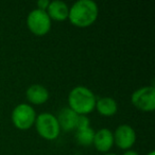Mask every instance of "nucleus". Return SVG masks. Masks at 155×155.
I'll use <instances>...</instances> for the list:
<instances>
[{
	"label": "nucleus",
	"mask_w": 155,
	"mask_h": 155,
	"mask_svg": "<svg viewBox=\"0 0 155 155\" xmlns=\"http://www.w3.org/2000/svg\"><path fill=\"white\" fill-rule=\"evenodd\" d=\"M50 1H48V0H39V1H37L36 5L38 7V10H41V11H46V10L48 9V5H49Z\"/></svg>",
	"instance_id": "nucleus-15"
},
{
	"label": "nucleus",
	"mask_w": 155,
	"mask_h": 155,
	"mask_svg": "<svg viewBox=\"0 0 155 155\" xmlns=\"http://www.w3.org/2000/svg\"><path fill=\"white\" fill-rule=\"evenodd\" d=\"M113 135L114 143L121 150H130L136 141V133L129 124L119 125Z\"/></svg>",
	"instance_id": "nucleus-7"
},
{
	"label": "nucleus",
	"mask_w": 155,
	"mask_h": 155,
	"mask_svg": "<svg viewBox=\"0 0 155 155\" xmlns=\"http://www.w3.org/2000/svg\"><path fill=\"white\" fill-rule=\"evenodd\" d=\"M103 155H117V154H113V153H106V154H103Z\"/></svg>",
	"instance_id": "nucleus-18"
},
{
	"label": "nucleus",
	"mask_w": 155,
	"mask_h": 155,
	"mask_svg": "<svg viewBox=\"0 0 155 155\" xmlns=\"http://www.w3.org/2000/svg\"><path fill=\"white\" fill-rule=\"evenodd\" d=\"M78 117H79V115L73 112L71 108H69V107L63 108V110L58 113V118H56L58 119V125H60V129L65 132L75 130Z\"/></svg>",
	"instance_id": "nucleus-10"
},
{
	"label": "nucleus",
	"mask_w": 155,
	"mask_h": 155,
	"mask_svg": "<svg viewBox=\"0 0 155 155\" xmlns=\"http://www.w3.org/2000/svg\"><path fill=\"white\" fill-rule=\"evenodd\" d=\"M35 110L29 104H18L12 112V122L18 130H29L35 123Z\"/></svg>",
	"instance_id": "nucleus-5"
},
{
	"label": "nucleus",
	"mask_w": 155,
	"mask_h": 155,
	"mask_svg": "<svg viewBox=\"0 0 155 155\" xmlns=\"http://www.w3.org/2000/svg\"><path fill=\"white\" fill-rule=\"evenodd\" d=\"M131 101L141 112H153L155 108V88L146 86L137 89L132 95Z\"/></svg>",
	"instance_id": "nucleus-6"
},
{
	"label": "nucleus",
	"mask_w": 155,
	"mask_h": 155,
	"mask_svg": "<svg viewBox=\"0 0 155 155\" xmlns=\"http://www.w3.org/2000/svg\"><path fill=\"white\" fill-rule=\"evenodd\" d=\"M46 12L51 20L53 19L55 21H64L68 19L69 8L64 1L54 0V1H50Z\"/></svg>",
	"instance_id": "nucleus-9"
},
{
	"label": "nucleus",
	"mask_w": 155,
	"mask_h": 155,
	"mask_svg": "<svg viewBox=\"0 0 155 155\" xmlns=\"http://www.w3.org/2000/svg\"><path fill=\"white\" fill-rule=\"evenodd\" d=\"M96 101L95 94L84 86L74 87L68 96L69 108L78 115L86 116L91 113L96 107Z\"/></svg>",
	"instance_id": "nucleus-2"
},
{
	"label": "nucleus",
	"mask_w": 155,
	"mask_h": 155,
	"mask_svg": "<svg viewBox=\"0 0 155 155\" xmlns=\"http://www.w3.org/2000/svg\"><path fill=\"white\" fill-rule=\"evenodd\" d=\"M99 9L93 0H79L69 9L68 19L78 28H86L97 20Z\"/></svg>",
	"instance_id": "nucleus-1"
},
{
	"label": "nucleus",
	"mask_w": 155,
	"mask_h": 155,
	"mask_svg": "<svg viewBox=\"0 0 155 155\" xmlns=\"http://www.w3.org/2000/svg\"><path fill=\"white\" fill-rule=\"evenodd\" d=\"M89 125H91V121H89L88 117L85 116V115H79L75 130L86 129V127H89Z\"/></svg>",
	"instance_id": "nucleus-14"
},
{
	"label": "nucleus",
	"mask_w": 155,
	"mask_h": 155,
	"mask_svg": "<svg viewBox=\"0 0 155 155\" xmlns=\"http://www.w3.org/2000/svg\"><path fill=\"white\" fill-rule=\"evenodd\" d=\"M75 140L79 144L84 147H88L93 144L94 137H95V131L91 127L86 129L75 130Z\"/></svg>",
	"instance_id": "nucleus-13"
},
{
	"label": "nucleus",
	"mask_w": 155,
	"mask_h": 155,
	"mask_svg": "<svg viewBox=\"0 0 155 155\" xmlns=\"http://www.w3.org/2000/svg\"><path fill=\"white\" fill-rule=\"evenodd\" d=\"M27 26L34 35L44 36L51 29V19L46 11L35 9L27 17Z\"/></svg>",
	"instance_id": "nucleus-4"
},
{
	"label": "nucleus",
	"mask_w": 155,
	"mask_h": 155,
	"mask_svg": "<svg viewBox=\"0 0 155 155\" xmlns=\"http://www.w3.org/2000/svg\"><path fill=\"white\" fill-rule=\"evenodd\" d=\"M93 144L99 152L106 153L112 149L114 144V135L108 129H101L95 133Z\"/></svg>",
	"instance_id": "nucleus-8"
},
{
	"label": "nucleus",
	"mask_w": 155,
	"mask_h": 155,
	"mask_svg": "<svg viewBox=\"0 0 155 155\" xmlns=\"http://www.w3.org/2000/svg\"><path fill=\"white\" fill-rule=\"evenodd\" d=\"M35 127L41 138L46 140H54L60 135V125L58 119L52 114L43 113L35 119Z\"/></svg>",
	"instance_id": "nucleus-3"
},
{
	"label": "nucleus",
	"mask_w": 155,
	"mask_h": 155,
	"mask_svg": "<svg viewBox=\"0 0 155 155\" xmlns=\"http://www.w3.org/2000/svg\"><path fill=\"white\" fill-rule=\"evenodd\" d=\"M100 115L104 117H110L114 116L118 110V105L117 102L113 98L104 97L100 98L96 101V107Z\"/></svg>",
	"instance_id": "nucleus-12"
},
{
	"label": "nucleus",
	"mask_w": 155,
	"mask_h": 155,
	"mask_svg": "<svg viewBox=\"0 0 155 155\" xmlns=\"http://www.w3.org/2000/svg\"><path fill=\"white\" fill-rule=\"evenodd\" d=\"M147 155H155V152H154V151H151V152H149Z\"/></svg>",
	"instance_id": "nucleus-17"
},
{
	"label": "nucleus",
	"mask_w": 155,
	"mask_h": 155,
	"mask_svg": "<svg viewBox=\"0 0 155 155\" xmlns=\"http://www.w3.org/2000/svg\"><path fill=\"white\" fill-rule=\"evenodd\" d=\"M123 155H139L136 151H133V150H127L124 153H123Z\"/></svg>",
	"instance_id": "nucleus-16"
},
{
	"label": "nucleus",
	"mask_w": 155,
	"mask_h": 155,
	"mask_svg": "<svg viewBox=\"0 0 155 155\" xmlns=\"http://www.w3.org/2000/svg\"><path fill=\"white\" fill-rule=\"evenodd\" d=\"M26 97L29 102L35 105H41L48 101L49 99V91L47 88L39 84H33L27 89Z\"/></svg>",
	"instance_id": "nucleus-11"
}]
</instances>
